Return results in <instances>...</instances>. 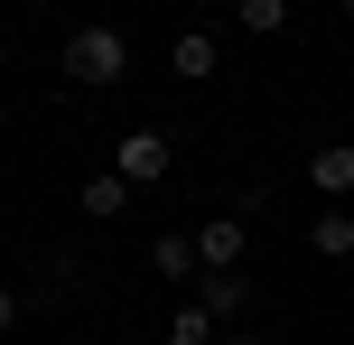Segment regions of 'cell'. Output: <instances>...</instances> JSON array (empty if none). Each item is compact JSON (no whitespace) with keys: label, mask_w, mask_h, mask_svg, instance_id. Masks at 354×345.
Listing matches in <instances>:
<instances>
[{"label":"cell","mask_w":354,"mask_h":345,"mask_svg":"<svg viewBox=\"0 0 354 345\" xmlns=\"http://www.w3.org/2000/svg\"><path fill=\"white\" fill-rule=\"evenodd\" d=\"M66 75H75V84H93V93L122 84V75H131V37L103 28V19H93V28H75V37H66Z\"/></svg>","instance_id":"obj_1"},{"label":"cell","mask_w":354,"mask_h":345,"mask_svg":"<svg viewBox=\"0 0 354 345\" xmlns=\"http://www.w3.org/2000/svg\"><path fill=\"white\" fill-rule=\"evenodd\" d=\"M252 299H261V290H252L243 271H196V308H205L214 327H233V317H252Z\"/></svg>","instance_id":"obj_2"},{"label":"cell","mask_w":354,"mask_h":345,"mask_svg":"<svg viewBox=\"0 0 354 345\" xmlns=\"http://www.w3.org/2000/svg\"><path fill=\"white\" fill-rule=\"evenodd\" d=\"M112 168H122L131 187H159L168 178V140H159V131H131V140L112 149Z\"/></svg>","instance_id":"obj_3"},{"label":"cell","mask_w":354,"mask_h":345,"mask_svg":"<svg viewBox=\"0 0 354 345\" xmlns=\"http://www.w3.org/2000/svg\"><path fill=\"white\" fill-rule=\"evenodd\" d=\"M196 271H243V215H214L196 234Z\"/></svg>","instance_id":"obj_4"},{"label":"cell","mask_w":354,"mask_h":345,"mask_svg":"<svg viewBox=\"0 0 354 345\" xmlns=\"http://www.w3.org/2000/svg\"><path fill=\"white\" fill-rule=\"evenodd\" d=\"M122 205H131V178H122V168H103V178L75 187V215H84V224H112Z\"/></svg>","instance_id":"obj_5"},{"label":"cell","mask_w":354,"mask_h":345,"mask_svg":"<svg viewBox=\"0 0 354 345\" xmlns=\"http://www.w3.org/2000/svg\"><path fill=\"white\" fill-rule=\"evenodd\" d=\"M308 187H317V196H354V140L308 149Z\"/></svg>","instance_id":"obj_6"},{"label":"cell","mask_w":354,"mask_h":345,"mask_svg":"<svg viewBox=\"0 0 354 345\" xmlns=\"http://www.w3.org/2000/svg\"><path fill=\"white\" fill-rule=\"evenodd\" d=\"M66 290H84V261H75V252H47V261H37V308H66Z\"/></svg>","instance_id":"obj_7"},{"label":"cell","mask_w":354,"mask_h":345,"mask_svg":"<svg viewBox=\"0 0 354 345\" xmlns=\"http://www.w3.org/2000/svg\"><path fill=\"white\" fill-rule=\"evenodd\" d=\"M308 252H317V261H354V215H345V205H326V215L308 224Z\"/></svg>","instance_id":"obj_8"},{"label":"cell","mask_w":354,"mask_h":345,"mask_svg":"<svg viewBox=\"0 0 354 345\" xmlns=\"http://www.w3.org/2000/svg\"><path fill=\"white\" fill-rule=\"evenodd\" d=\"M149 271L159 280H196V234H159L149 243Z\"/></svg>","instance_id":"obj_9"},{"label":"cell","mask_w":354,"mask_h":345,"mask_svg":"<svg viewBox=\"0 0 354 345\" xmlns=\"http://www.w3.org/2000/svg\"><path fill=\"white\" fill-rule=\"evenodd\" d=\"M168 345H224V327H214L196 299H177V308H168Z\"/></svg>","instance_id":"obj_10"},{"label":"cell","mask_w":354,"mask_h":345,"mask_svg":"<svg viewBox=\"0 0 354 345\" xmlns=\"http://www.w3.org/2000/svg\"><path fill=\"white\" fill-rule=\"evenodd\" d=\"M168 66L187 75V84H205V75H214V37H205V28H187V37L168 47Z\"/></svg>","instance_id":"obj_11"},{"label":"cell","mask_w":354,"mask_h":345,"mask_svg":"<svg viewBox=\"0 0 354 345\" xmlns=\"http://www.w3.org/2000/svg\"><path fill=\"white\" fill-rule=\"evenodd\" d=\"M233 19H243L252 37H280L289 28V0H233Z\"/></svg>","instance_id":"obj_12"},{"label":"cell","mask_w":354,"mask_h":345,"mask_svg":"<svg viewBox=\"0 0 354 345\" xmlns=\"http://www.w3.org/2000/svg\"><path fill=\"white\" fill-rule=\"evenodd\" d=\"M19 308H28V299H19L10 280H0V327H19Z\"/></svg>","instance_id":"obj_13"},{"label":"cell","mask_w":354,"mask_h":345,"mask_svg":"<svg viewBox=\"0 0 354 345\" xmlns=\"http://www.w3.org/2000/svg\"><path fill=\"white\" fill-rule=\"evenodd\" d=\"M224 345H261V336H252V327H224Z\"/></svg>","instance_id":"obj_14"},{"label":"cell","mask_w":354,"mask_h":345,"mask_svg":"<svg viewBox=\"0 0 354 345\" xmlns=\"http://www.w3.org/2000/svg\"><path fill=\"white\" fill-rule=\"evenodd\" d=\"M187 10H214V0H187Z\"/></svg>","instance_id":"obj_15"},{"label":"cell","mask_w":354,"mask_h":345,"mask_svg":"<svg viewBox=\"0 0 354 345\" xmlns=\"http://www.w3.org/2000/svg\"><path fill=\"white\" fill-rule=\"evenodd\" d=\"M345 28H354V0H345Z\"/></svg>","instance_id":"obj_16"}]
</instances>
